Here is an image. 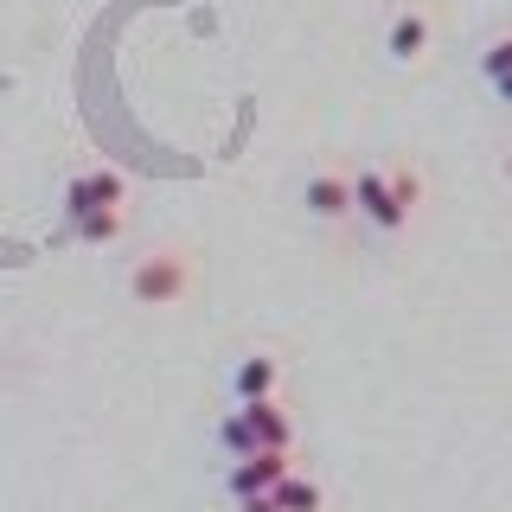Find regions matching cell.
I'll use <instances>...</instances> for the list:
<instances>
[{
  "mask_svg": "<svg viewBox=\"0 0 512 512\" xmlns=\"http://www.w3.org/2000/svg\"><path fill=\"white\" fill-rule=\"evenodd\" d=\"M128 186L116 167H84L64 180V218H84V212H103V205H122Z\"/></svg>",
  "mask_w": 512,
  "mask_h": 512,
  "instance_id": "obj_4",
  "label": "cell"
},
{
  "mask_svg": "<svg viewBox=\"0 0 512 512\" xmlns=\"http://www.w3.org/2000/svg\"><path fill=\"white\" fill-rule=\"evenodd\" d=\"M237 512H282L276 493H256V500H237Z\"/></svg>",
  "mask_w": 512,
  "mask_h": 512,
  "instance_id": "obj_13",
  "label": "cell"
},
{
  "mask_svg": "<svg viewBox=\"0 0 512 512\" xmlns=\"http://www.w3.org/2000/svg\"><path fill=\"white\" fill-rule=\"evenodd\" d=\"M429 39H436V20H429L423 7H404V13H391V26H384V58L391 64H423Z\"/></svg>",
  "mask_w": 512,
  "mask_h": 512,
  "instance_id": "obj_6",
  "label": "cell"
},
{
  "mask_svg": "<svg viewBox=\"0 0 512 512\" xmlns=\"http://www.w3.org/2000/svg\"><path fill=\"white\" fill-rule=\"evenodd\" d=\"M288 468H295L288 448H256V455H244V461L224 468V493H231V500H256V493H269Z\"/></svg>",
  "mask_w": 512,
  "mask_h": 512,
  "instance_id": "obj_3",
  "label": "cell"
},
{
  "mask_svg": "<svg viewBox=\"0 0 512 512\" xmlns=\"http://www.w3.org/2000/svg\"><path fill=\"white\" fill-rule=\"evenodd\" d=\"M250 429H256V448H288L295 455V423H288V410L276 404V397H256V404H244Z\"/></svg>",
  "mask_w": 512,
  "mask_h": 512,
  "instance_id": "obj_8",
  "label": "cell"
},
{
  "mask_svg": "<svg viewBox=\"0 0 512 512\" xmlns=\"http://www.w3.org/2000/svg\"><path fill=\"white\" fill-rule=\"evenodd\" d=\"M301 205H308V218H320V224L352 218V173L346 167H314L308 186H301Z\"/></svg>",
  "mask_w": 512,
  "mask_h": 512,
  "instance_id": "obj_5",
  "label": "cell"
},
{
  "mask_svg": "<svg viewBox=\"0 0 512 512\" xmlns=\"http://www.w3.org/2000/svg\"><path fill=\"white\" fill-rule=\"evenodd\" d=\"M128 231V212L122 205H103V212H84V218H64V237L71 244H116Z\"/></svg>",
  "mask_w": 512,
  "mask_h": 512,
  "instance_id": "obj_9",
  "label": "cell"
},
{
  "mask_svg": "<svg viewBox=\"0 0 512 512\" xmlns=\"http://www.w3.org/2000/svg\"><path fill=\"white\" fill-rule=\"evenodd\" d=\"M212 436H218V448H224V455H231V461H244V455H256V429H250V416H244V404H237V410H224Z\"/></svg>",
  "mask_w": 512,
  "mask_h": 512,
  "instance_id": "obj_11",
  "label": "cell"
},
{
  "mask_svg": "<svg viewBox=\"0 0 512 512\" xmlns=\"http://www.w3.org/2000/svg\"><path fill=\"white\" fill-rule=\"evenodd\" d=\"M506 180H512V148H506Z\"/></svg>",
  "mask_w": 512,
  "mask_h": 512,
  "instance_id": "obj_15",
  "label": "cell"
},
{
  "mask_svg": "<svg viewBox=\"0 0 512 512\" xmlns=\"http://www.w3.org/2000/svg\"><path fill=\"white\" fill-rule=\"evenodd\" d=\"M269 493H276V506H282V512H320V506H327V493H320V480L295 474V468H288V474H282V480H276Z\"/></svg>",
  "mask_w": 512,
  "mask_h": 512,
  "instance_id": "obj_10",
  "label": "cell"
},
{
  "mask_svg": "<svg viewBox=\"0 0 512 512\" xmlns=\"http://www.w3.org/2000/svg\"><path fill=\"white\" fill-rule=\"evenodd\" d=\"M186 288H192V263L173 256V250H154V256H141V263L128 269V295H135L141 308H173Z\"/></svg>",
  "mask_w": 512,
  "mask_h": 512,
  "instance_id": "obj_2",
  "label": "cell"
},
{
  "mask_svg": "<svg viewBox=\"0 0 512 512\" xmlns=\"http://www.w3.org/2000/svg\"><path fill=\"white\" fill-rule=\"evenodd\" d=\"M493 96H500V103H512V71H506V77H493Z\"/></svg>",
  "mask_w": 512,
  "mask_h": 512,
  "instance_id": "obj_14",
  "label": "cell"
},
{
  "mask_svg": "<svg viewBox=\"0 0 512 512\" xmlns=\"http://www.w3.org/2000/svg\"><path fill=\"white\" fill-rule=\"evenodd\" d=\"M416 205H423V180L410 167H359L352 173V212L372 224L378 237L410 231Z\"/></svg>",
  "mask_w": 512,
  "mask_h": 512,
  "instance_id": "obj_1",
  "label": "cell"
},
{
  "mask_svg": "<svg viewBox=\"0 0 512 512\" xmlns=\"http://www.w3.org/2000/svg\"><path fill=\"white\" fill-rule=\"evenodd\" d=\"M276 391H282L276 352H244V359L231 365V397L237 404H256V397H276Z\"/></svg>",
  "mask_w": 512,
  "mask_h": 512,
  "instance_id": "obj_7",
  "label": "cell"
},
{
  "mask_svg": "<svg viewBox=\"0 0 512 512\" xmlns=\"http://www.w3.org/2000/svg\"><path fill=\"white\" fill-rule=\"evenodd\" d=\"M506 71H512V32H500V39L480 45V77L493 84V77H506Z\"/></svg>",
  "mask_w": 512,
  "mask_h": 512,
  "instance_id": "obj_12",
  "label": "cell"
}]
</instances>
